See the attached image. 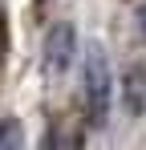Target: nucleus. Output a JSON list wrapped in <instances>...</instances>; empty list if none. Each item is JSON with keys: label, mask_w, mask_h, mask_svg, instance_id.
Here are the masks:
<instances>
[{"label": "nucleus", "mask_w": 146, "mask_h": 150, "mask_svg": "<svg viewBox=\"0 0 146 150\" xmlns=\"http://www.w3.org/2000/svg\"><path fill=\"white\" fill-rule=\"evenodd\" d=\"M0 150H24V126L16 118L0 122Z\"/></svg>", "instance_id": "nucleus-3"}, {"label": "nucleus", "mask_w": 146, "mask_h": 150, "mask_svg": "<svg viewBox=\"0 0 146 150\" xmlns=\"http://www.w3.org/2000/svg\"><path fill=\"white\" fill-rule=\"evenodd\" d=\"M138 28H142V37H146V4L138 8Z\"/></svg>", "instance_id": "nucleus-4"}, {"label": "nucleus", "mask_w": 146, "mask_h": 150, "mask_svg": "<svg viewBox=\"0 0 146 150\" xmlns=\"http://www.w3.org/2000/svg\"><path fill=\"white\" fill-rule=\"evenodd\" d=\"M73 61H77V28L69 21H61L45 37V69H49V77H61V73H69Z\"/></svg>", "instance_id": "nucleus-2"}, {"label": "nucleus", "mask_w": 146, "mask_h": 150, "mask_svg": "<svg viewBox=\"0 0 146 150\" xmlns=\"http://www.w3.org/2000/svg\"><path fill=\"white\" fill-rule=\"evenodd\" d=\"M110 101H114V77H110V57L101 45L89 49L85 57V105H89V122L106 126L110 118Z\"/></svg>", "instance_id": "nucleus-1"}, {"label": "nucleus", "mask_w": 146, "mask_h": 150, "mask_svg": "<svg viewBox=\"0 0 146 150\" xmlns=\"http://www.w3.org/2000/svg\"><path fill=\"white\" fill-rule=\"evenodd\" d=\"M0 28H4V21H0ZM0 37H4V33H0Z\"/></svg>", "instance_id": "nucleus-5"}]
</instances>
